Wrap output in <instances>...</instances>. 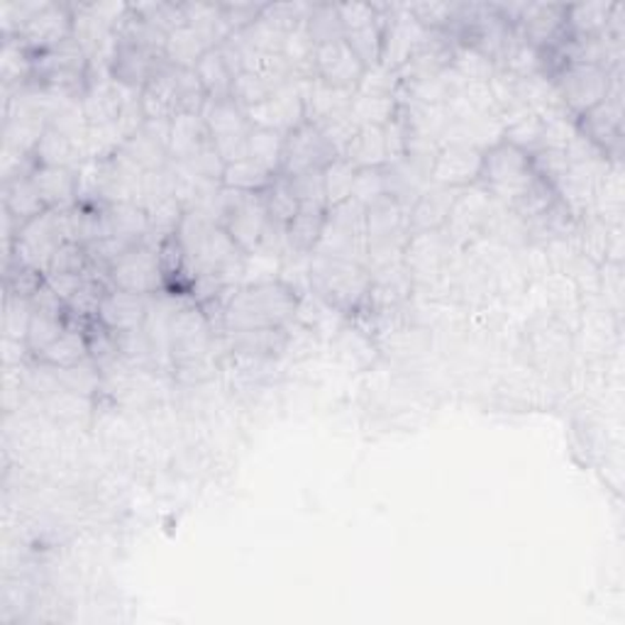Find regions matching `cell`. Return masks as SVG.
Masks as SVG:
<instances>
[{
	"label": "cell",
	"instance_id": "59",
	"mask_svg": "<svg viewBox=\"0 0 625 625\" xmlns=\"http://www.w3.org/2000/svg\"><path fill=\"white\" fill-rule=\"evenodd\" d=\"M86 267H89L86 247L79 243H64L54 252L47 274H86Z\"/></svg>",
	"mask_w": 625,
	"mask_h": 625
},
{
	"label": "cell",
	"instance_id": "64",
	"mask_svg": "<svg viewBox=\"0 0 625 625\" xmlns=\"http://www.w3.org/2000/svg\"><path fill=\"white\" fill-rule=\"evenodd\" d=\"M44 281L50 284L54 291L59 294V298H62L66 304V300L79 291L81 284L86 281V274H47Z\"/></svg>",
	"mask_w": 625,
	"mask_h": 625
},
{
	"label": "cell",
	"instance_id": "7",
	"mask_svg": "<svg viewBox=\"0 0 625 625\" xmlns=\"http://www.w3.org/2000/svg\"><path fill=\"white\" fill-rule=\"evenodd\" d=\"M312 255L367 264V208L355 198L328 208Z\"/></svg>",
	"mask_w": 625,
	"mask_h": 625
},
{
	"label": "cell",
	"instance_id": "10",
	"mask_svg": "<svg viewBox=\"0 0 625 625\" xmlns=\"http://www.w3.org/2000/svg\"><path fill=\"white\" fill-rule=\"evenodd\" d=\"M223 340H215L206 312L201 310L191 296H184L170 322V357L172 367L191 362V359L215 357V347Z\"/></svg>",
	"mask_w": 625,
	"mask_h": 625
},
{
	"label": "cell",
	"instance_id": "46",
	"mask_svg": "<svg viewBox=\"0 0 625 625\" xmlns=\"http://www.w3.org/2000/svg\"><path fill=\"white\" fill-rule=\"evenodd\" d=\"M557 201H560L557 188L552 186L550 182H545V178H540V176L535 174L533 182L525 186L523 194H521L519 198H515L509 208H511L515 215H519L521 223H525V221H531V218H535V215L545 213L547 208L555 206Z\"/></svg>",
	"mask_w": 625,
	"mask_h": 625
},
{
	"label": "cell",
	"instance_id": "25",
	"mask_svg": "<svg viewBox=\"0 0 625 625\" xmlns=\"http://www.w3.org/2000/svg\"><path fill=\"white\" fill-rule=\"evenodd\" d=\"M462 188H450L440 184H430L416 206L408 213V225H411V235L420 233H442L444 225L450 221V213L454 208V201L460 196Z\"/></svg>",
	"mask_w": 625,
	"mask_h": 625
},
{
	"label": "cell",
	"instance_id": "6",
	"mask_svg": "<svg viewBox=\"0 0 625 625\" xmlns=\"http://www.w3.org/2000/svg\"><path fill=\"white\" fill-rule=\"evenodd\" d=\"M535 178L531 156L513 147L509 142H499L494 147L482 154V170H479L477 184L494 198L501 206H511L519 198L525 186Z\"/></svg>",
	"mask_w": 625,
	"mask_h": 625
},
{
	"label": "cell",
	"instance_id": "15",
	"mask_svg": "<svg viewBox=\"0 0 625 625\" xmlns=\"http://www.w3.org/2000/svg\"><path fill=\"white\" fill-rule=\"evenodd\" d=\"M332 160H338V152L330 147V142L322 137V132L306 120L304 125L288 132L284 140L279 174L298 176L306 172H322Z\"/></svg>",
	"mask_w": 625,
	"mask_h": 625
},
{
	"label": "cell",
	"instance_id": "1",
	"mask_svg": "<svg viewBox=\"0 0 625 625\" xmlns=\"http://www.w3.org/2000/svg\"><path fill=\"white\" fill-rule=\"evenodd\" d=\"M166 40L170 34L154 28L135 8L127 6L115 32V54L111 76L123 86L142 91L154 71L166 62Z\"/></svg>",
	"mask_w": 625,
	"mask_h": 625
},
{
	"label": "cell",
	"instance_id": "2",
	"mask_svg": "<svg viewBox=\"0 0 625 625\" xmlns=\"http://www.w3.org/2000/svg\"><path fill=\"white\" fill-rule=\"evenodd\" d=\"M300 296L281 279L249 281L235 288L225 310V326L230 330L288 328L296 322Z\"/></svg>",
	"mask_w": 625,
	"mask_h": 625
},
{
	"label": "cell",
	"instance_id": "43",
	"mask_svg": "<svg viewBox=\"0 0 625 625\" xmlns=\"http://www.w3.org/2000/svg\"><path fill=\"white\" fill-rule=\"evenodd\" d=\"M284 132L267 130V127H252L247 142V156L262 164L271 174L281 172V156H284Z\"/></svg>",
	"mask_w": 625,
	"mask_h": 625
},
{
	"label": "cell",
	"instance_id": "11",
	"mask_svg": "<svg viewBox=\"0 0 625 625\" xmlns=\"http://www.w3.org/2000/svg\"><path fill=\"white\" fill-rule=\"evenodd\" d=\"M391 3H342L340 18L345 28V42L352 47L367 69L381 64L383 30H387Z\"/></svg>",
	"mask_w": 625,
	"mask_h": 625
},
{
	"label": "cell",
	"instance_id": "3",
	"mask_svg": "<svg viewBox=\"0 0 625 625\" xmlns=\"http://www.w3.org/2000/svg\"><path fill=\"white\" fill-rule=\"evenodd\" d=\"M0 38H18L34 54L52 50V47L74 38L71 3H50V0L6 3L0 8Z\"/></svg>",
	"mask_w": 625,
	"mask_h": 625
},
{
	"label": "cell",
	"instance_id": "21",
	"mask_svg": "<svg viewBox=\"0 0 625 625\" xmlns=\"http://www.w3.org/2000/svg\"><path fill=\"white\" fill-rule=\"evenodd\" d=\"M482 154L484 152L469 147V144H440L436 164H432V184L450 188L474 186L479 170H482Z\"/></svg>",
	"mask_w": 625,
	"mask_h": 625
},
{
	"label": "cell",
	"instance_id": "20",
	"mask_svg": "<svg viewBox=\"0 0 625 625\" xmlns=\"http://www.w3.org/2000/svg\"><path fill=\"white\" fill-rule=\"evenodd\" d=\"M367 66L345 40L316 47V79L340 91H357Z\"/></svg>",
	"mask_w": 625,
	"mask_h": 625
},
{
	"label": "cell",
	"instance_id": "61",
	"mask_svg": "<svg viewBox=\"0 0 625 625\" xmlns=\"http://www.w3.org/2000/svg\"><path fill=\"white\" fill-rule=\"evenodd\" d=\"M227 28L235 32H243L262 18L267 3H245V0H235V3H221Z\"/></svg>",
	"mask_w": 625,
	"mask_h": 625
},
{
	"label": "cell",
	"instance_id": "55",
	"mask_svg": "<svg viewBox=\"0 0 625 625\" xmlns=\"http://www.w3.org/2000/svg\"><path fill=\"white\" fill-rule=\"evenodd\" d=\"M310 3H300V0H294V3H267L264 8L262 18L274 25L276 30L281 32H291L300 25H306V20L310 16Z\"/></svg>",
	"mask_w": 625,
	"mask_h": 625
},
{
	"label": "cell",
	"instance_id": "48",
	"mask_svg": "<svg viewBox=\"0 0 625 625\" xmlns=\"http://www.w3.org/2000/svg\"><path fill=\"white\" fill-rule=\"evenodd\" d=\"M306 30L310 34V40L316 42V47L345 40L340 8L338 6H328V3L312 6L310 8V16L306 20Z\"/></svg>",
	"mask_w": 625,
	"mask_h": 625
},
{
	"label": "cell",
	"instance_id": "4",
	"mask_svg": "<svg viewBox=\"0 0 625 625\" xmlns=\"http://www.w3.org/2000/svg\"><path fill=\"white\" fill-rule=\"evenodd\" d=\"M371 276L367 264L310 255L308 259V294L345 318L367 304Z\"/></svg>",
	"mask_w": 625,
	"mask_h": 625
},
{
	"label": "cell",
	"instance_id": "62",
	"mask_svg": "<svg viewBox=\"0 0 625 625\" xmlns=\"http://www.w3.org/2000/svg\"><path fill=\"white\" fill-rule=\"evenodd\" d=\"M288 178H291V184H294V191H296L300 206H304V203H312V206H326L328 208L326 184H322V172H306V174L288 176Z\"/></svg>",
	"mask_w": 625,
	"mask_h": 625
},
{
	"label": "cell",
	"instance_id": "22",
	"mask_svg": "<svg viewBox=\"0 0 625 625\" xmlns=\"http://www.w3.org/2000/svg\"><path fill=\"white\" fill-rule=\"evenodd\" d=\"M101 239H120L130 247L150 243L147 211L137 203H99Z\"/></svg>",
	"mask_w": 625,
	"mask_h": 625
},
{
	"label": "cell",
	"instance_id": "53",
	"mask_svg": "<svg viewBox=\"0 0 625 625\" xmlns=\"http://www.w3.org/2000/svg\"><path fill=\"white\" fill-rule=\"evenodd\" d=\"M137 13L152 22L154 28L172 34L174 30L188 25L184 16V3H164V0H152V3H132Z\"/></svg>",
	"mask_w": 625,
	"mask_h": 625
},
{
	"label": "cell",
	"instance_id": "8",
	"mask_svg": "<svg viewBox=\"0 0 625 625\" xmlns=\"http://www.w3.org/2000/svg\"><path fill=\"white\" fill-rule=\"evenodd\" d=\"M576 130L596 144L608 164H621L623 156V66L611 71V86L606 101L576 117Z\"/></svg>",
	"mask_w": 625,
	"mask_h": 625
},
{
	"label": "cell",
	"instance_id": "34",
	"mask_svg": "<svg viewBox=\"0 0 625 625\" xmlns=\"http://www.w3.org/2000/svg\"><path fill=\"white\" fill-rule=\"evenodd\" d=\"M44 211L47 206L38 186L32 182V176H20L13 178V182L3 184V213L10 215V218L18 223V227H22L32 218H38V215H42Z\"/></svg>",
	"mask_w": 625,
	"mask_h": 625
},
{
	"label": "cell",
	"instance_id": "23",
	"mask_svg": "<svg viewBox=\"0 0 625 625\" xmlns=\"http://www.w3.org/2000/svg\"><path fill=\"white\" fill-rule=\"evenodd\" d=\"M450 245L452 243L444 233L411 235L403 252V262L413 284H430L432 279H438V274L444 267V259L450 255Z\"/></svg>",
	"mask_w": 625,
	"mask_h": 625
},
{
	"label": "cell",
	"instance_id": "14",
	"mask_svg": "<svg viewBox=\"0 0 625 625\" xmlns=\"http://www.w3.org/2000/svg\"><path fill=\"white\" fill-rule=\"evenodd\" d=\"M611 86V71L596 64H567L555 76V89L564 107L580 117L594 105L606 101Z\"/></svg>",
	"mask_w": 625,
	"mask_h": 625
},
{
	"label": "cell",
	"instance_id": "24",
	"mask_svg": "<svg viewBox=\"0 0 625 625\" xmlns=\"http://www.w3.org/2000/svg\"><path fill=\"white\" fill-rule=\"evenodd\" d=\"M147 296L127 294L120 288H107L101 308H99V320L111 330L113 335H125L142 330L147 322Z\"/></svg>",
	"mask_w": 625,
	"mask_h": 625
},
{
	"label": "cell",
	"instance_id": "36",
	"mask_svg": "<svg viewBox=\"0 0 625 625\" xmlns=\"http://www.w3.org/2000/svg\"><path fill=\"white\" fill-rule=\"evenodd\" d=\"M184 16L188 28H194L211 50L233 38V30L227 28L221 3H184Z\"/></svg>",
	"mask_w": 625,
	"mask_h": 625
},
{
	"label": "cell",
	"instance_id": "32",
	"mask_svg": "<svg viewBox=\"0 0 625 625\" xmlns=\"http://www.w3.org/2000/svg\"><path fill=\"white\" fill-rule=\"evenodd\" d=\"M326 206H312V203H304L294 215V221L286 225V239H288V252L294 255H312L316 249L322 225H326Z\"/></svg>",
	"mask_w": 625,
	"mask_h": 625
},
{
	"label": "cell",
	"instance_id": "30",
	"mask_svg": "<svg viewBox=\"0 0 625 625\" xmlns=\"http://www.w3.org/2000/svg\"><path fill=\"white\" fill-rule=\"evenodd\" d=\"M86 359H89V342H86V332H83V322L69 316V326L64 328V332L59 335V338L47 347L34 362L66 369L86 362Z\"/></svg>",
	"mask_w": 625,
	"mask_h": 625
},
{
	"label": "cell",
	"instance_id": "17",
	"mask_svg": "<svg viewBox=\"0 0 625 625\" xmlns=\"http://www.w3.org/2000/svg\"><path fill=\"white\" fill-rule=\"evenodd\" d=\"M308 81H296L291 79L286 86L276 89L267 101L249 107V123L255 127H267V130H276V132H288L296 130L298 125L306 123V93Z\"/></svg>",
	"mask_w": 625,
	"mask_h": 625
},
{
	"label": "cell",
	"instance_id": "51",
	"mask_svg": "<svg viewBox=\"0 0 625 625\" xmlns=\"http://www.w3.org/2000/svg\"><path fill=\"white\" fill-rule=\"evenodd\" d=\"M42 284H44L42 271L25 267V264H20V262H6V267H3V291H6V296L30 300L34 294L40 291Z\"/></svg>",
	"mask_w": 625,
	"mask_h": 625
},
{
	"label": "cell",
	"instance_id": "42",
	"mask_svg": "<svg viewBox=\"0 0 625 625\" xmlns=\"http://www.w3.org/2000/svg\"><path fill=\"white\" fill-rule=\"evenodd\" d=\"M69 326V312L62 316V312H44V310H32L30 318V328H28V338H25V347L32 359H38L47 347H50L59 335L64 332V328Z\"/></svg>",
	"mask_w": 625,
	"mask_h": 625
},
{
	"label": "cell",
	"instance_id": "63",
	"mask_svg": "<svg viewBox=\"0 0 625 625\" xmlns=\"http://www.w3.org/2000/svg\"><path fill=\"white\" fill-rule=\"evenodd\" d=\"M383 140H387V156L389 164L399 162L401 156H406V130L399 120H391L389 125H383Z\"/></svg>",
	"mask_w": 625,
	"mask_h": 625
},
{
	"label": "cell",
	"instance_id": "44",
	"mask_svg": "<svg viewBox=\"0 0 625 625\" xmlns=\"http://www.w3.org/2000/svg\"><path fill=\"white\" fill-rule=\"evenodd\" d=\"M211 47L198 38L194 28H178L170 34L166 40V62L178 66V69H196L198 59L206 54Z\"/></svg>",
	"mask_w": 625,
	"mask_h": 625
},
{
	"label": "cell",
	"instance_id": "49",
	"mask_svg": "<svg viewBox=\"0 0 625 625\" xmlns=\"http://www.w3.org/2000/svg\"><path fill=\"white\" fill-rule=\"evenodd\" d=\"M355 178H357V170L345 160V156H338V160H332L326 170H322V184H326L328 208L340 206V203L352 198Z\"/></svg>",
	"mask_w": 625,
	"mask_h": 625
},
{
	"label": "cell",
	"instance_id": "28",
	"mask_svg": "<svg viewBox=\"0 0 625 625\" xmlns=\"http://www.w3.org/2000/svg\"><path fill=\"white\" fill-rule=\"evenodd\" d=\"M34 52L18 38H3L0 47V86L6 93H16L32 83Z\"/></svg>",
	"mask_w": 625,
	"mask_h": 625
},
{
	"label": "cell",
	"instance_id": "9",
	"mask_svg": "<svg viewBox=\"0 0 625 625\" xmlns=\"http://www.w3.org/2000/svg\"><path fill=\"white\" fill-rule=\"evenodd\" d=\"M64 243H69L64 211H44L38 218L20 227L6 262H20L25 267L47 274L54 252Z\"/></svg>",
	"mask_w": 625,
	"mask_h": 625
},
{
	"label": "cell",
	"instance_id": "39",
	"mask_svg": "<svg viewBox=\"0 0 625 625\" xmlns=\"http://www.w3.org/2000/svg\"><path fill=\"white\" fill-rule=\"evenodd\" d=\"M616 3H580L567 8V32L572 38H598L604 34Z\"/></svg>",
	"mask_w": 625,
	"mask_h": 625
},
{
	"label": "cell",
	"instance_id": "60",
	"mask_svg": "<svg viewBox=\"0 0 625 625\" xmlns=\"http://www.w3.org/2000/svg\"><path fill=\"white\" fill-rule=\"evenodd\" d=\"M387 196V178H383V166L381 170H359L355 178V191L352 198L362 206H371V203Z\"/></svg>",
	"mask_w": 625,
	"mask_h": 625
},
{
	"label": "cell",
	"instance_id": "29",
	"mask_svg": "<svg viewBox=\"0 0 625 625\" xmlns=\"http://www.w3.org/2000/svg\"><path fill=\"white\" fill-rule=\"evenodd\" d=\"M352 99H355V91L332 89V86H328V83L312 79V81H308L306 93H304L306 120L312 125H320L335 115L350 113Z\"/></svg>",
	"mask_w": 625,
	"mask_h": 625
},
{
	"label": "cell",
	"instance_id": "37",
	"mask_svg": "<svg viewBox=\"0 0 625 625\" xmlns=\"http://www.w3.org/2000/svg\"><path fill=\"white\" fill-rule=\"evenodd\" d=\"M160 264L164 276V291H170L174 296H191L194 274H191L188 259L176 237H166L160 245Z\"/></svg>",
	"mask_w": 625,
	"mask_h": 625
},
{
	"label": "cell",
	"instance_id": "58",
	"mask_svg": "<svg viewBox=\"0 0 625 625\" xmlns=\"http://www.w3.org/2000/svg\"><path fill=\"white\" fill-rule=\"evenodd\" d=\"M399 86H401L399 71H391L387 66L377 64L365 71V76L362 81H359L355 93L359 95H399Z\"/></svg>",
	"mask_w": 625,
	"mask_h": 625
},
{
	"label": "cell",
	"instance_id": "52",
	"mask_svg": "<svg viewBox=\"0 0 625 625\" xmlns=\"http://www.w3.org/2000/svg\"><path fill=\"white\" fill-rule=\"evenodd\" d=\"M105 291H107L105 284L95 281V279H91V276H86V281L81 284L79 291L66 300L69 316L74 318V320H79V322H86V320L99 318V308H101V300H103Z\"/></svg>",
	"mask_w": 625,
	"mask_h": 625
},
{
	"label": "cell",
	"instance_id": "56",
	"mask_svg": "<svg viewBox=\"0 0 625 625\" xmlns=\"http://www.w3.org/2000/svg\"><path fill=\"white\" fill-rule=\"evenodd\" d=\"M406 8L426 30L444 32L452 25L457 3H406Z\"/></svg>",
	"mask_w": 625,
	"mask_h": 625
},
{
	"label": "cell",
	"instance_id": "16",
	"mask_svg": "<svg viewBox=\"0 0 625 625\" xmlns=\"http://www.w3.org/2000/svg\"><path fill=\"white\" fill-rule=\"evenodd\" d=\"M430 30H426L420 22L408 13L406 3L389 6L387 30H383V47H381V66L391 71H401L420 47L426 44Z\"/></svg>",
	"mask_w": 625,
	"mask_h": 625
},
{
	"label": "cell",
	"instance_id": "45",
	"mask_svg": "<svg viewBox=\"0 0 625 625\" xmlns=\"http://www.w3.org/2000/svg\"><path fill=\"white\" fill-rule=\"evenodd\" d=\"M399 111V99L396 95H359L355 93L350 113L355 117V123L362 125H377L383 127L389 125Z\"/></svg>",
	"mask_w": 625,
	"mask_h": 625
},
{
	"label": "cell",
	"instance_id": "40",
	"mask_svg": "<svg viewBox=\"0 0 625 625\" xmlns=\"http://www.w3.org/2000/svg\"><path fill=\"white\" fill-rule=\"evenodd\" d=\"M274 176L276 174H271L269 170H264L262 164H257L255 160L245 156V160L225 164L221 184L225 188L239 191V194H262V191L271 184Z\"/></svg>",
	"mask_w": 625,
	"mask_h": 625
},
{
	"label": "cell",
	"instance_id": "35",
	"mask_svg": "<svg viewBox=\"0 0 625 625\" xmlns=\"http://www.w3.org/2000/svg\"><path fill=\"white\" fill-rule=\"evenodd\" d=\"M355 170H381L389 164L387 140H383V127L362 125L350 142V147L342 154Z\"/></svg>",
	"mask_w": 625,
	"mask_h": 625
},
{
	"label": "cell",
	"instance_id": "41",
	"mask_svg": "<svg viewBox=\"0 0 625 625\" xmlns=\"http://www.w3.org/2000/svg\"><path fill=\"white\" fill-rule=\"evenodd\" d=\"M262 198H264V206H267L269 221L279 223V225L291 223L294 215L300 208L291 178L284 174H276L271 178V184L262 191Z\"/></svg>",
	"mask_w": 625,
	"mask_h": 625
},
{
	"label": "cell",
	"instance_id": "47",
	"mask_svg": "<svg viewBox=\"0 0 625 625\" xmlns=\"http://www.w3.org/2000/svg\"><path fill=\"white\" fill-rule=\"evenodd\" d=\"M52 375L57 379V387L64 389L69 393H76L83 396V399H89L95 391L101 389V367L93 362L89 357L86 362H81L76 367H66V369H57L52 367Z\"/></svg>",
	"mask_w": 625,
	"mask_h": 625
},
{
	"label": "cell",
	"instance_id": "54",
	"mask_svg": "<svg viewBox=\"0 0 625 625\" xmlns=\"http://www.w3.org/2000/svg\"><path fill=\"white\" fill-rule=\"evenodd\" d=\"M32 318V306L25 298L6 296V310H3V340L10 342H25L28 328Z\"/></svg>",
	"mask_w": 625,
	"mask_h": 625
},
{
	"label": "cell",
	"instance_id": "33",
	"mask_svg": "<svg viewBox=\"0 0 625 625\" xmlns=\"http://www.w3.org/2000/svg\"><path fill=\"white\" fill-rule=\"evenodd\" d=\"M194 71H196L203 91H206V95H208V101L233 99L235 71H233L230 64H227V59H225L221 47H213V50L203 54Z\"/></svg>",
	"mask_w": 625,
	"mask_h": 625
},
{
	"label": "cell",
	"instance_id": "57",
	"mask_svg": "<svg viewBox=\"0 0 625 625\" xmlns=\"http://www.w3.org/2000/svg\"><path fill=\"white\" fill-rule=\"evenodd\" d=\"M271 93H274V89H269L267 83H264L257 74H252V71H239V74L235 76L233 101L243 105L245 111L264 103Z\"/></svg>",
	"mask_w": 625,
	"mask_h": 625
},
{
	"label": "cell",
	"instance_id": "31",
	"mask_svg": "<svg viewBox=\"0 0 625 625\" xmlns=\"http://www.w3.org/2000/svg\"><path fill=\"white\" fill-rule=\"evenodd\" d=\"M580 227V221L574 218L572 211L564 206L562 201H557L555 206L547 208L545 213L535 215V218L523 223L525 230V243H557V239H564L576 233Z\"/></svg>",
	"mask_w": 625,
	"mask_h": 625
},
{
	"label": "cell",
	"instance_id": "18",
	"mask_svg": "<svg viewBox=\"0 0 625 625\" xmlns=\"http://www.w3.org/2000/svg\"><path fill=\"white\" fill-rule=\"evenodd\" d=\"M432 164H436L432 160H420V156L406 154L399 162L383 166L387 196L411 213L420 194L432 184Z\"/></svg>",
	"mask_w": 625,
	"mask_h": 625
},
{
	"label": "cell",
	"instance_id": "26",
	"mask_svg": "<svg viewBox=\"0 0 625 625\" xmlns=\"http://www.w3.org/2000/svg\"><path fill=\"white\" fill-rule=\"evenodd\" d=\"M140 99L144 117L172 123L178 115V66L164 62L144 83Z\"/></svg>",
	"mask_w": 625,
	"mask_h": 625
},
{
	"label": "cell",
	"instance_id": "50",
	"mask_svg": "<svg viewBox=\"0 0 625 625\" xmlns=\"http://www.w3.org/2000/svg\"><path fill=\"white\" fill-rule=\"evenodd\" d=\"M450 69L464 83H489L491 76L496 74V64L491 62V59H486L484 54H479L477 50H469V47H462V44H457Z\"/></svg>",
	"mask_w": 625,
	"mask_h": 625
},
{
	"label": "cell",
	"instance_id": "19",
	"mask_svg": "<svg viewBox=\"0 0 625 625\" xmlns=\"http://www.w3.org/2000/svg\"><path fill=\"white\" fill-rule=\"evenodd\" d=\"M225 350L235 359L245 362H274L291 345L288 328H252V330H230L225 335Z\"/></svg>",
	"mask_w": 625,
	"mask_h": 625
},
{
	"label": "cell",
	"instance_id": "12",
	"mask_svg": "<svg viewBox=\"0 0 625 625\" xmlns=\"http://www.w3.org/2000/svg\"><path fill=\"white\" fill-rule=\"evenodd\" d=\"M203 120L211 130V137L218 147L221 156L225 160V164L245 160L247 156V142H249V132L252 125L247 111L239 103H235L233 99L227 101H208L206 107H203Z\"/></svg>",
	"mask_w": 625,
	"mask_h": 625
},
{
	"label": "cell",
	"instance_id": "5",
	"mask_svg": "<svg viewBox=\"0 0 625 625\" xmlns=\"http://www.w3.org/2000/svg\"><path fill=\"white\" fill-rule=\"evenodd\" d=\"M89 69L86 52L74 38H69L52 50L34 54L32 83L62 99L83 103V95L89 91Z\"/></svg>",
	"mask_w": 625,
	"mask_h": 625
},
{
	"label": "cell",
	"instance_id": "38",
	"mask_svg": "<svg viewBox=\"0 0 625 625\" xmlns=\"http://www.w3.org/2000/svg\"><path fill=\"white\" fill-rule=\"evenodd\" d=\"M281 57L286 59L291 79L312 81L316 79V42L310 40L306 25L291 30L284 38Z\"/></svg>",
	"mask_w": 625,
	"mask_h": 625
},
{
	"label": "cell",
	"instance_id": "27",
	"mask_svg": "<svg viewBox=\"0 0 625 625\" xmlns=\"http://www.w3.org/2000/svg\"><path fill=\"white\" fill-rule=\"evenodd\" d=\"M47 211H69L79 206V178L76 170L66 166H38L32 174Z\"/></svg>",
	"mask_w": 625,
	"mask_h": 625
},
{
	"label": "cell",
	"instance_id": "13",
	"mask_svg": "<svg viewBox=\"0 0 625 625\" xmlns=\"http://www.w3.org/2000/svg\"><path fill=\"white\" fill-rule=\"evenodd\" d=\"M113 288L137 296H154L164 291V276L160 264V247L144 243L132 247L111 269Z\"/></svg>",
	"mask_w": 625,
	"mask_h": 625
}]
</instances>
